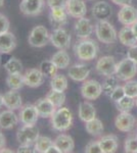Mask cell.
I'll return each instance as SVG.
<instances>
[{"label": "cell", "instance_id": "6da1fadb", "mask_svg": "<svg viewBox=\"0 0 137 153\" xmlns=\"http://www.w3.org/2000/svg\"><path fill=\"white\" fill-rule=\"evenodd\" d=\"M73 124V114L68 107H59L51 117V125L58 132L68 131Z\"/></svg>", "mask_w": 137, "mask_h": 153}, {"label": "cell", "instance_id": "7a4b0ae2", "mask_svg": "<svg viewBox=\"0 0 137 153\" xmlns=\"http://www.w3.org/2000/svg\"><path fill=\"white\" fill-rule=\"evenodd\" d=\"M96 37L101 43L114 44L118 39V33L114 26L106 19H100L95 25Z\"/></svg>", "mask_w": 137, "mask_h": 153}, {"label": "cell", "instance_id": "3957f363", "mask_svg": "<svg viewBox=\"0 0 137 153\" xmlns=\"http://www.w3.org/2000/svg\"><path fill=\"white\" fill-rule=\"evenodd\" d=\"M97 45L94 40L91 39H82L75 46V53L77 57L81 60H92L97 55Z\"/></svg>", "mask_w": 137, "mask_h": 153}, {"label": "cell", "instance_id": "277c9868", "mask_svg": "<svg viewBox=\"0 0 137 153\" xmlns=\"http://www.w3.org/2000/svg\"><path fill=\"white\" fill-rule=\"evenodd\" d=\"M137 74V63L134 62L130 58L122 59L119 63H117L116 76L121 81L132 80Z\"/></svg>", "mask_w": 137, "mask_h": 153}, {"label": "cell", "instance_id": "5b68a950", "mask_svg": "<svg viewBox=\"0 0 137 153\" xmlns=\"http://www.w3.org/2000/svg\"><path fill=\"white\" fill-rule=\"evenodd\" d=\"M49 41H50V34L44 26H37L32 29L28 38L30 45L36 48L44 47Z\"/></svg>", "mask_w": 137, "mask_h": 153}, {"label": "cell", "instance_id": "8992f818", "mask_svg": "<svg viewBox=\"0 0 137 153\" xmlns=\"http://www.w3.org/2000/svg\"><path fill=\"white\" fill-rule=\"evenodd\" d=\"M39 129L35 125L27 126L24 125L16 133V140L21 145H31L35 144L39 138Z\"/></svg>", "mask_w": 137, "mask_h": 153}, {"label": "cell", "instance_id": "52a82bcc", "mask_svg": "<svg viewBox=\"0 0 137 153\" xmlns=\"http://www.w3.org/2000/svg\"><path fill=\"white\" fill-rule=\"evenodd\" d=\"M71 35L64 28H55L50 34V42L55 48L66 50L71 45Z\"/></svg>", "mask_w": 137, "mask_h": 153}, {"label": "cell", "instance_id": "ba28073f", "mask_svg": "<svg viewBox=\"0 0 137 153\" xmlns=\"http://www.w3.org/2000/svg\"><path fill=\"white\" fill-rule=\"evenodd\" d=\"M103 86L96 80L84 81L81 87V94L87 100H95L100 97L103 93Z\"/></svg>", "mask_w": 137, "mask_h": 153}, {"label": "cell", "instance_id": "9c48e42d", "mask_svg": "<svg viewBox=\"0 0 137 153\" xmlns=\"http://www.w3.org/2000/svg\"><path fill=\"white\" fill-rule=\"evenodd\" d=\"M117 62L114 56H103L96 63V71L101 76H109L116 75Z\"/></svg>", "mask_w": 137, "mask_h": 153}, {"label": "cell", "instance_id": "30bf717a", "mask_svg": "<svg viewBox=\"0 0 137 153\" xmlns=\"http://www.w3.org/2000/svg\"><path fill=\"white\" fill-rule=\"evenodd\" d=\"M44 0H22L19 9L27 16H37L44 7Z\"/></svg>", "mask_w": 137, "mask_h": 153}, {"label": "cell", "instance_id": "8fae6325", "mask_svg": "<svg viewBox=\"0 0 137 153\" xmlns=\"http://www.w3.org/2000/svg\"><path fill=\"white\" fill-rule=\"evenodd\" d=\"M39 118V113L37 110L36 105L27 104L22 107L19 111V120L23 125L33 126L36 125L37 120Z\"/></svg>", "mask_w": 137, "mask_h": 153}, {"label": "cell", "instance_id": "7c38bea8", "mask_svg": "<svg viewBox=\"0 0 137 153\" xmlns=\"http://www.w3.org/2000/svg\"><path fill=\"white\" fill-rule=\"evenodd\" d=\"M66 9L70 16L76 19L83 18L87 13V6L84 0H68Z\"/></svg>", "mask_w": 137, "mask_h": 153}, {"label": "cell", "instance_id": "4fadbf2b", "mask_svg": "<svg viewBox=\"0 0 137 153\" xmlns=\"http://www.w3.org/2000/svg\"><path fill=\"white\" fill-rule=\"evenodd\" d=\"M115 126L119 131L124 133H129L134 129L135 117L130 112H121L115 120Z\"/></svg>", "mask_w": 137, "mask_h": 153}, {"label": "cell", "instance_id": "5bb4252c", "mask_svg": "<svg viewBox=\"0 0 137 153\" xmlns=\"http://www.w3.org/2000/svg\"><path fill=\"white\" fill-rule=\"evenodd\" d=\"M44 78L45 76L42 74L40 70H37V68H30L24 74L25 85L31 88L40 87L44 83Z\"/></svg>", "mask_w": 137, "mask_h": 153}, {"label": "cell", "instance_id": "9a60e30c", "mask_svg": "<svg viewBox=\"0 0 137 153\" xmlns=\"http://www.w3.org/2000/svg\"><path fill=\"white\" fill-rule=\"evenodd\" d=\"M68 16L66 7H52L50 8L49 19L54 28H63L68 22Z\"/></svg>", "mask_w": 137, "mask_h": 153}, {"label": "cell", "instance_id": "2e32d148", "mask_svg": "<svg viewBox=\"0 0 137 153\" xmlns=\"http://www.w3.org/2000/svg\"><path fill=\"white\" fill-rule=\"evenodd\" d=\"M118 19L124 26H132L137 21V8L132 5L122 6L118 13Z\"/></svg>", "mask_w": 137, "mask_h": 153}, {"label": "cell", "instance_id": "e0dca14e", "mask_svg": "<svg viewBox=\"0 0 137 153\" xmlns=\"http://www.w3.org/2000/svg\"><path fill=\"white\" fill-rule=\"evenodd\" d=\"M93 32V26L89 19L80 18L75 24V33L80 39H87Z\"/></svg>", "mask_w": 137, "mask_h": 153}, {"label": "cell", "instance_id": "ac0fdd59", "mask_svg": "<svg viewBox=\"0 0 137 153\" xmlns=\"http://www.w3.org/2000/svg\"><path fill=\"white\" fill-rule=\"evenodd\" d=\"M3 105L6 108L11 110H16L22 107L23 105V100L22 96L17 92V90H9L3 95Z\"/></svg>", "mask_w": 137, "mask_h": 153}, {"label": "cell", "instance_id": "d6986e66", "mask_svg": "<svg viewBox=\"0 0 137 153\" xmlns=\"http://www.w3.org/2000/svg\"><path fill=\"white\" fill-rule=\"evenodd\" d=\"M68 75L73 81L84 82L90 75V70L85 65H74L70 66Z\"/></svg>", "mask_w": 137, "mask_h": 153}, {"label": "cell", "instance_id": "ffe728a7", "mask_svg": "<svg viewBox=\"0 0 137 153\" xmlns=\"http://www.w3.org/2000/svg\"><path fill=\"white\" fill-rule=\"evenodd\" d=\"M35 105H36L37 110H38L39 117H41L43 118L51 117L56 110V107L54 106V104L47 97L39 99Z\"/></svg>", "mask_w": 137, "mask_h": 153}, {"label": "cell", "instance_id": "44dd1931", "mask_svg": "<svg viewBox=\"0 0 137 153\" xmlns=\"http://www.w3.org/2000/svg\"><path fill=\"white\" fill-rule=\"evenodd\" d=\"M53 144L58 148L61 153H70L74 150L75 142L70 135L61 134L53 140Z\"/></svg>", "mask_w": 137, "mask_h": 153}, {"label": "cell", "instance_id": "7402d4cb", "mask_svg": "<svg viewBox=\"0 0 137 153\" xmlns=\"http://www.w3.org/2000/svg\"><path fill=\"white\" fill-rule=\"evenodd\" d=\"M16 47V38L10 32L0 34V53H10Z\"/></svg>", "mask_w": 137, "mask_h": 153}, {"label": "cell", "instance_id": "603a6c76", "mask_svg": "<svg viewBox=\"0 0 137 153\" xmlns=\"http://www.w3.org/2000/svg\"><path fill=\"white\" fill-rule=\"evenodd\" d=\"M19 123V117L13 110L6 109L0 112V128L3 130H10Z\"/></svg>", "mask_w": 137, "mask_h": 153}, {"label": "cell", "instance_id": "cb8c5ba5", "mask_svg": "<svg viewBox=\"0 0 137 153\" xmlns=\"http://www.w3.org/2000/svg\"><path fill=\"white\" fill-rule=\"evenodd\" d=\"M112 14V7L106 1H98L92 6V16L96 19H106Z\"/></svg>", "mask_w": 137, "mask_h": 153}, {"label": "cell", "instance_id": "d4e9b609", "mask_svg": "<svg viewBox=\"0 0 137 153\" xmlns=\"http://www.w3.org/2000/svg\"><path fill=\"white\" fill-rule=\"evenodd\" d=\"M79 117L82 122L86 123L96 117V109L90 102L83 101L79 104Z\"/></svg>", "mask_w": 137, "mask_h": 153}, {"label": "cell", "instance_id": "484cf974", "mask_svg": "<svg viewBox=\"0 0 137 153\" xmlns=\"http://www.w3.org/2000/svg\"><path fill=\"white\" fill-rule=\"evenodd\" d=\"M103 153H114L118 149V138L114 135H106L98 140Z\"/></svg>", "mask_w": 137, "mask_h": 153}, {"label": "cell", "instance_id": "4316f807", "mask_svg": "<svg viewBox=\"0 0 137 153\" xmlns=\"http://www.w3.org/2000/svg\"><path fill=\"white\" fill-rule=\"evenodd\" d=\"M118 37H119V40H120V42L124 46L131 47V46L136 45L137 43V37L134 35L130 26L123 27L120 30V32H119Z\"/></svg>", "mask_w": 137, "mask_h": 153}, {"label": "cell", "instance_id": "83f0119b", "mask_svg": "<svg viewBox=\"0 0 137 153\" xmlns=\"http://www.w3.org/2000/svg\"><path fill=\"white\" fill-rule=\"evenodd\" d=\"M52 62L58 68H69L70 62H71V58H70V55L68 54V52L64 50H59L55 52L52 55L51 57Z\"/></svg>", "mask_w": 137, "mask_h": 153}, {"label": "cell", "instance_id": "f1b7e54d", "mask_svg": "<svg viewBox=\"0 0 137 153\" xmlns=\"http://www.w3.org/2000/svg\"><path fill=\"white\" fill-rule=\"evenodd\" d=\"M6 84L11 90H17L22 89L25 86L24 75L22 73L19 74H8L6 78Z\"/></svg>", "mask_w": 137, "mask_h": 153}, {"label": "cell", "instance_id": "f546056e", "mask_svg": "<svg viewBox=\"0 0 137 153\" xmlns=\"http://www.w3.org/2000/svg\"><path fill=\"white\" fill-rule=\"evenodd\" d=\"M68 79L66 76L64 75H59L56 74L54 76L51 78L50 81V87L52 90H56V91H61V92H64V91L68 89Z\"/></svg>", "mask_w": 137, "mask_h": 153}, {"label": "cell", "instance_id": "4dcf8cb0", "mask_svg": "<svg viewBox=\"0 0 137 153\" xmlns=\"http://www.w3.org/2000/svg\"><path fill=\"white\" fill-rule=\"evenodd\" d=\"M86 132L91 136H98L103 132V124L98 118H93L85 123Z\"/></svg>", "mask_w": 137, "mask_h": 153}, {"label": "cell", "instance_id": "1f68e13d", "mask_svg": "<svg viewBox=\"0 0 137 153\" xmlns=\"http://www.w3.org/2000/svg\"><path fill=\"white\" fill-rule=\"evenodd\" d=\"M53 144V141L49 137L45 136H39L37 141L34 144V152L38 153H46L47 149Z\"/></svg>", "mask_w": 137, "mask_h": 153}, {"label": "cell", "instance_id": "d6a6232c", "mask_svg": "<svg viewBox=\"0 0 137 153\" xmlns=\"http://www.w3.org/2000/svg\"><path fill=\"white\" fill-rule=\"evenodd\" d=\"M49 100L51 101L54 104L56 108H59L64 105V101H66V94L64 92H61V91H56V90H52L47 94L46 96Z\"/></svg>", "mask_w": 137, "mask_h": 153}, {"label": "cell", "instance_id": "836d02e7", "mask_svg": "<svg viewBox=\"0 0 137 153\" xmlns=\"http://www.w3.org/2000/svg\"><path fill=\"white\" fill-rule=\"evenodd\" d=\"M42 74H43L45 76H48V78H52L57 74V70L58 68L52 62V60H44L41 62L40 65V68H39Z\"/></svg>", "mask_w": 137, "mask_h": 153}, {"label": "cell", "instance_id": "e575fe53", "mask_svg": "<svg viewBox=\"0 0 137 153\" xmlns=\"http://www.w3.org/2000/svg\"><path fill=\"white\" fill-rule=\"evenodd\" d=\"M135 105V98L129 97V96L125 95L121 100L117 102V107L118 110L121 112H130V110Z\"/></svg>", "mask_w": 137, "mask_h": 153}, {"label": "cell", "instance_id": "d590c367", "mask_svg": "<svg viewBox=\"0 0 137 153\" xmlns=\"http://www.w3.org/2000/svg\"><path fill=\"white\" fill-rule=\"evenodd\" d=\"M4 68L8 74H19L23 71V65L16 57L11 56L10 59L4 65Z\"/></svg>", "mask_w": 137, "mask_h": 153}, {"label": "cell", "instance_id": "8d00e7d4", "mask_svg": "<svg viewBox=\"0 0 137 153\" xmlns=\"http://www.w3.org/2000/svg\"><path fill=\"white\" fill-rule=\"evenodd\" d=\"M117 76H106V81L103 84V91L106 93V95L109 96L113 93V91L118 87V81H117Z\"/></svg>", "mask_w": 137, "mask_h": 153}, {"label": "cell", "instance_id": "74e56055", "mask_svg": "<svg viewBox=\"0 0 137 153\" xmlns=\"http://www.w3.org/2000/svg\"><path fill=\"white\" fill-rule=\"evenodd\" d=\"M123 88L127 96L132 98L137 97V81H126V84L123 86Z\"/></svg>", "mask_w": 137, "mask_h": 153}, {"label": "cell", "instance_id": "f35d334b", "mask_svg": "<svg viewBox=\"0 0 137 153\" xmlns=\"http://www.w3.org/2000/svg\"><path fill=\"white\" fill-rule=\"evenodd\" d=\"M125 151L129 153H137V135L129 136L126 139Z\"/></svg>", "mask_w": 137, "mask_h": 153}, {"label": "cell", "instance_id": "ab89813d", "mask_svg": "<svg viewBox=\"0 0 137 153\" xmlns=\"http://www.w3.org/2000/svg\"><path fill=\"white\" fill-rule=\"evenodd\" d=\"M85 152L86 153H103V150H101L98 141H92L86 145Z\"/></svg>", "mask_w": 137, "mask_h": 153}, {"label": "cell", "instance_id": "60d3db41", "mask_svg": "<svg viewBox=\"0 0 137 153\" xmlns=\"http://www.w3.org/2000/svg\"><path fill=\"white\" fill-rule=\"evenodd\" d=\"M125 95L126 94H125V91H124V88L122 87V86H118V87L113 91V93L109 95V97L112 98V100H114L115 102L117 103L119 100H121Z\"/></svg>", "mask_w": 137, "mask_h": 153}, {"label": "cell", "instance_id": "b9f144b4", "mask_svg": "<svg viewBox=\"0 0 137 153\" xmlns=\"http://www.w3.org/2000/svg\"><path fill=\"white\" fill-rule=\"evenodd\" d=\"M9 27H10V23H9V19H7V16L0 13V34L8 32Z\"/></svg>", "mask_w": 137, "mask_h": 153}, {"label": "cell", "instance_id": "7bdbcfd3", "mask_svg": "<svg viewBox=\"0 0 137 153\" xmlns=\"http://www.w3.org/2000/svg\"><path fill=\"white\" fill-rule=\"evenodd\" d=\"M67 1L68 0H47V5L49 8L52 7H66Z\"/></svg>", "mask_w": 137, "mask_h": 153}, {"label": "cell", "instance_id": "ee69618b", "mask_svg": "<svg viewBox=\"0 0 137 153\" xmlns=\"http://www.w3.org/2000/svg\"><path fill=\"white\" fill-rule=\"evenodd\" d=\"M127 57L132 59L134 62L137 63V45H134V46H131L129 48V51L127 53Z\"/></svg>", "mask_w": 137, "mask_h": 153}, {"label": "cell", "instance_id": "f6af8a7d", "mask_svg": "<svg viewBox=\"0 0 137 153\" xmlns=\"http://www.w3.org/2000/svg\"><path fill=\"white\" fill-rule=\"evenodd\" d=\"M16 152H19V153H32V152H34V150H32L31 146H29V145H21L19 144Z\"/></svg>", "mask_w": 137, "mask_h": 153}, {"label": "cell", "instance_id": "bcb514c9", "mask_svg": "<svg viewBox=\"0 0 137 153\" xmlns=\"http://www.w3.org/2000/svg\"><path fill=\"white\" fill-rule=\"evenodd\" d=\"M0 54H1V56H0V63H1V65L4 66V65L10 59L11 55L9 53H0Z\"/></svg>", "mask_w": 137, "mask_h": 153}, {"label": "cell", "instance_id": "7dc6e473", "mask_svg": "<svg viewBox=\"0 0 137 153\" xmlns=\"http://www.w3.org/2000/svg\"><path fill=\"white\" fill-rule=\"evenodd\" d=\"M111 1L114 2L117 5H121V6L131 5V3H132V0H111Z\"/></svg>", "mask_w": 137, "mask_h": 153}, {"label": "cell", "instance_id": "c3c4849f", "mask_svg": "<svg viewBox=\"0 0 137 153\" xmlns=\"http://www.w3.org/2000/svg\"><path fill=\"white\" fill-rule=\"evenodd\" d=\"M5 144H6V139H5V137H4L3 133L0 131V149L4 148Z\"/></svg>", "mask_w": 137, "mask_h": 153}, {"label": "cell", "instance_id": "681fc988", "mask_svg": "<svg viewBox=\"0 0 137 153\" xmlns=\"http://www.w3.org/2000/svg\"><path fill=\"white\" fill-rule=\"evenodd\" d=\"M46 153H61V151H59V149L55 146V145L52 144L51 146L49 147L48 149H47Z\"/></svg>", "mask_w": 137, "mask_h": 153}, {"label": "cell", "instance_id": "f907efd6", "mask_svg": "<svg viewBox=\"0 0 137 153\" xmlns=\"http://www.w3.org/2000/svg\"><path fill=\"white\" fill-rule=\"evenodd\" d=\"M131 29H132V31H133L134 35H135V36L137 37V21L131 26Z\"/></svg>", "mask_w": 137, "mask_h": 153}, {"label": "cell", "instance_id": "816d5d0a", "mask_svg": "<svg viewBox=\"0 0 137 153\" xmlns=\"http://www.w3.org/2000/svg\"><path fill=\"white\" fill-rule=\"evenodd\" d=\"M4 152H9V153H12L13 151L12 150H8L7 148H2V149H0V153H4Z\"/></svg>", "mask_w": 137, "mask_h": 153}, {"label": "cell", "instance_id": "f5cc1de1", "mask_svg": "<svg viewBox=\"0 0 137 153\" xmlns=\"http://www.w3.org/2000/svg\"><path fill=\"white\" fill-rule=\"evenodd\" d=\"M3 106V95L0 94V108Z\"/></svg>", "mask_w": 137, "mask_h": 153}, {"label": "cell", "instance_id": "db71d44e", "mask_svg": "<svg viewBox=\"0 0 137 153\" xmlns=\"http://www.w3.org/2000/svg\"><path fill=\"white\" fill-rule=\"evenodd\" d=\"M3 4H4V0H0V8L3 6Z\"/></svg>", "mask_w": 137, "mask_h": 153}, {"label": "cell", "instance_id": "11a10c76", "mask_svg": "<svg viewBox=\"0 0 137 153\" xmlns=\"http://www.w3.org/2000/svg\"><path fill=\"white\" fill-rule=\"evenodd\" d=\"M135 105H136V107H137V97L135 98Z\"/></svg>", "mask_w": 137, "mask_h": 153}, {"label": "cell", "instance_id": "9f6ffc18", "mask_svg": "<svg viewBox=\"0 0 137 153\" xmlns=\"http://www.w3.org/2000/svg\"><path fill=\"white\" fill-rule=\"evenodd\" d=\"M89 1H93V0H89Z\"/></svg>", "mask_w": 137, "mask_h": 153}]
</instances>
